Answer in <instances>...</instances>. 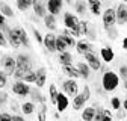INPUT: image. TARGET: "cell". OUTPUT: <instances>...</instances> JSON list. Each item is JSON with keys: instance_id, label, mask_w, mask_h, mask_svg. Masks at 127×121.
Masks as SVG:
<instances>
[{"instance_id": "7a4b0ae2", "label": "cell", "mask_w": 127, "mask_h": 121, "mask_svg": "<svg viewBox=\"0 0 127 121\" xmlns=\"http://www.w3.org/2000/svg\"><path fill=\"white\" fill-rule=\"evenodd\" d=\"M73 98H74V100H73V109H74V111L83 109L85 103L91 98V89H89V86L85 85L83 89H82V92H80V94H76Z\"/></svg>"}, {"instance_id": "d6986e66", "label": "cell", "mask_w": 127, "mask_h": 121, "mask_svg": "<svg viewBox=\"0 0 127 121\" xmlns=\"http://www.w3.org/2000/svg\"><path fill=\"white\" fill-rule=\"evenodd\" d=\"M59 64H61V67H64V65H73V56H71V53H68L67 50L65 52H62V53H59Z\"/></svg>"}, {"instance_id": "74e56055", "label": "cell", "mask_w": 127, "mask_h": 121, "mask_svg": "<svg viewBox=\"0 0 127 121\" xmlns=\"http://www.w3.org/2000/svg\"><path fill=\"white\" fill-rule=\"evenodd\" d=\"M17 8H18L20 11H27V9L30 8V5H27L24 0H17Z\"/></svg>"}, {"instance_id": "ac0fdd59", "label": "cell", "mask_w": 127, "mask_h": 121, "mask_svg": "<svg viewBox=\"0 0 127 121\" xmlns=\"http://www.w3.org/2000/svg\"><path fill=\"white\" fill-rule=\"evenodd\" d=\"M61 38H62V41L65 42V45L67 47H76V38H73L70 33H68V30L65 29V30H62V33H61Z\"/></svg>"}, {"instance_id": "f1b7e54d", "label": "cell", "mask_w": 127, "mask_h": 121, "mask_svg": "<svg viewBox=\"0 0 127 121\" xmlns=\"http://www.w3.org/2000/svg\"><path fill=\"white\" fill-rule=\"evenodd\" d=\"M55 50L59 52V53H62V52L67 50V45H65V42L62 41L61 36H56V41H55Z\"/></svg>"}, {"instance_id": "2e32d148", "label": "cell", "mask_w": 127, "mask_h": 121, "mask_svg": "<svg viewBox=\"0 0 127 121\" xmlns=\"http://www.w3.org/2000/svg\"><path fill=\"white\" fill-rule=\"evenodd\" d=\"M100 56H101V59L104 60L106 64H109V62H112V60H114L115 53H114V50L110 49V47H103V49H100Z\"/></svg>"}, {"instance_id": "7bdbcfd3", "label": "cell", "mask_w": 127, "mask_h": 121, "mask_svg": "<svg viewBox=\"0 0 127 121\" xmlns=\"http://www.w3.org/2000/svg\"><path fill=\"white\" fill-rule=\"evenodd\" d=\"M0 45H2V47H6L8 45V41H6V36L0 32Z\"/></svg>"}, {"instance_id": "5bb4252c", "label": "cell", "mask_w": 127, "mask_h": 121, "mask_svg": "<svg viewBox=\"0 0 127 121\" xmlns=\"http://www.w3.org/2000/svg\"><path fill=\"white\" fill-rule=\"evenodd\" d=\"M45 80H47V70L44 67H41L35 71V83L38 88H42L45 85Z\"/></svg>"}, {"instance_id": "8d00e7d4", "label": "cell", "mask_w": 127, "mask_h": 121, "mask_svg": "<svg viewBox=\"0 0 127 121\" xmlns=\"http://www.w3.org/2000/svg\"><path fill=\"white\" fill-rule=\"evenodd\" d=\"M103 109H104V108H101V106H98V108L95 109V114H94V118H92V121H101Z\"/></svg>"}, {"instance_id": "f35d334b", "label": "cell", "mask_w": 127, "mask_h": 121, "mask_svg": "<svg viewBox=\"0 0 127 121\" xmlns=\"http://www.w3.org/2000/svg\"><path fill=\"white\" fill-rule=\"evenodd\" d=\"M110 104H112V108L114 109H120L121 108V101H120V98L118 97H112V100H110Z\"/></svg>"}, {"instance_id": "cb8c5ba5", "label": "cell", "mask_w": 127, "mask_h": 121, "mask_svg": "<svg viewBox=\"0 0 127 121\" xmlns=\"http://www.w3.org/2000/svg\"><path fill=\"white\" fill-rule=\"evenodd\" d=\"M0 14L3 15V17L6 18H11V17H14V12H12V8L8 5V3H5V2H0Z\"/></svg>"}, {"instance_id": "bcb514c9", "label": "cell", "mask_w": 127, "mask_h": 121, "mask_svg": "<svg viewBox=\"0 0 127 121\" xmlns=\"http://www.w3.org/2000/svg\"><path fill=\"white\" fill-rule=\"evenodd\" d=\"M117 117H118L120 120H121V118H123V120H126V109H121V108H120V109H118V115H117Z\"/></svg>"}, {"instance_id": "ffe728a7", "label": "cell", "mask_w": 127, "mask_h": 121, "mask_svg": "<svg viewBox=\"0 0 127 121\" xmlns=\"http://www.w3.org/2000/svg\"><path fill=\"white\" fill-rule=\"evenodd\" d=\"M44 24H45V27L49 29V30H56V17H53V15H50V14H45L44 15Z\"/></svg>"}, {"instance_id": "4dcf8cb0", "label": "cell", "mask_w": 127, "mask_h": 121, "mask_svg": "<svg viewBox=\"0 0 127 121\" xmlns=\"http://www.w3.org/2000/svg\"><path fill=\"white\" fill-rule=\"evenodd\" d=\"M56 97H58V89H56L55 85H50L49 86V100H50L52 104L56 103Z\"/></svg>"}, {"instance_id": "f6af8a7d", "label": "cell", "mask_w": 127, "mask_h": 121, "mask_svg": "<svg viewBox=\"0 0 127 121\" xmlns=\"http://www.w3.org/2000/svg\"><path fill=\"white\" fill-rule=\"evenodd\" d=\"M0 121H11V115L3 112V114H0Z\"/></svg>"}, {"instance_id": "ab89813d", "label": "cell", "mask_w": 127, "mask_h": 121, "mask_svg": "<svg viewBox=\"0 0 127 121\" xmlns=\"http://www.w3.org/2000/svg\"><path fill=\"white\" fill-rule=\"evenodd\" d=\"M118 77H121L123 82H126V77H127V67L126 65H121L120 67V76H118Z\"/></svg>"}, {"instance_id": "8fae6325", "label": "cell", "mask_w": 127, "mask_h": 121, "mask_svg": "<svg viewBox=\"0 0 127 121\" xmlns=\"http://www.w3.org/2000/svg\"><path fill=\"white\" fill-rule=\"evenodd\" d=\"M103 24H104V27H109V26L115 24V9L107 8L103 12Z\"/></svg>"}, {"instance_id": "db71d44e", "label": "cell", "mask_w": 127, "mask_h": 121, "mask_svg": "<svg viewBox=\"0 0 127 121\" xmlns=\"http://www.w3.org/2000/svg\"><path fill=\"white\" fill-rule=\"evenodd\" d=\"M121 2H123V3H126V0H121Z\"/></svg>"}, {"instance_id": "816d5d0a", "label": "cell", "mask_w": 127, "mask_h": 121, "mask_svg": "<svg viewBox=\"0 0 127 121\" xmlns=\"http://www.w3.org/2000/svg\"><path fill=\"white\" fill-rule=\"evenodd\" d=\"M126 47H127V39L124 38V39H123V49H126Z\"/></svg>"}, {"instance_id": "4fadbf2b", "label": "cell", "mask_w": 127, "mask_h": 121, "mask_svg": "<svg viewBox=\"0 0 127 121\" xmlns=\"http://www.w3.org/2000/svg\"><path fill=\"white\" fill-rule=\"evenodd\" d=\"M68 104H70L68 97H67L65 94H62V92H58L56 103H55V106L58 108V112H64V111H65V109L68 108Z\"/></svg>"}, {"instance_id": "1f68e13d", "label": "cell", "mask_w": 127, "mask_h": 121, "mask_svg": "<svg viewBox=\"0 0 127 121\" xmlns=\"http://www.w3.org/2000/svg\"><path fill=\"white\" fill-rule=\"evenodd\" d=\"M24 83H35V71H27V73H24V76H23V79H21Z\"/></svg>"}, {"instance_id": "f5cc1de1", "label": "cell", "mask_w": 127, "mask_h": 121, "mask_svg": "<svg viewBox=\"0 0 127 121\" xmlns=\"http://www.w3.org/2000/svg\"><path fill=\"white\" fill-rule=\"evenodd\" d=\"M85 2H86V5H88V3H92V2H97V0H85Z\"/></svg>"}, {"instance_id": "d4e9b609", "label": "cell", "mask_w": 127, "mask_h": 121, "mask_svg": "<svg viewBox=\"0 0 127 121\" xmlns=\"http://www.w3.org/2000/svg\"><path fill=\"white\" fill-rule=\"evenodd\" d=\"M18 38H20V44L24 45V47H30V41H29V36L26 33V30L23 27L18 29Z\"/></svg>"}, {"instance_id": "484cf974", "label": "cell", "mask_w": 127, "mask_h": 121, "mask_svg": "<svg viewBox=\"0 0 127 121\" xmlns=\"http://www.w3.org/2000/svg\"><path fill=\"white\" fill-rule=\"evenodd\" d=\"M94 114H95V108L88 106V108H85L83 112H82V120H83V121H92Z\"/></svg>"}, {"instance_id": "e575fe53", "label": "cell", "mask_w": 127, "mask_h": 121, "mask_svg": "<svg viewBox=\"0 0 127 121\" xmlns=\"http://www.w3.org/2000/svg\"><path fill=\"white\" fill-rule=\"evenodd\" d=\"M104 30L107 32V35H109V38L110 39H115L117 36H118V32H117V29L114 27V26H109V27H104Z\"/></svg>"}, {"instance_id": "9f6ffc18", "label": "cell", "mask_w": 127, "mask_h": 121, "mask_svg": "<svg viewBox=\"0 0 127 121\" xmlns=\"http://www.w3.org/2000/svg\"><path fill=\"white\" fill-rule=\"evenodd\" d=\"M68 2H70V0H68Z\"/></svg>"}, {"instance_id": "277c9868", "label": "cell", "mask_w": 127, "mask_h": 121, "mask_svg": "<svg viewBox=\"0 0 127 121\" xmlns=\"http://www.w3.org/2000/svg\"><path fill=\"white\" fill-rule=\"evenodd\" d=\"M12 92L15 95H20V97H26L30 92V86L27 83H24L23 80H17L12 85Z\"/></svg>"}, {"instance_id": "c3c4849f", "label": "cell", "mask_w": 127, "mask_h": 121, "mask_svg": "<svg viewBox=\"0 0 127 121\" xmlns=\"http://www.w3.org/2000/svg\"><path fill=\"white\" fill-rule=\"evenodd\" d=\"M11 121H24V118L21 115H12L11 117Z\"/></svg>"}, {"instance_id": "e0dca14e", "label": "cell", "mask_w": 127, "mask_h": 121, "mask_svg": "<svg viewBox=\"0 0 127 121\" xmlns=\"http://www.w3.org/2000/svg\"><path fill=\"white\" fill-rule=\"evenodd\" d=\"M76 70H77V73H79V76H80V77H83V79H89L91 70H89V67H88L85 62H79L77 67H76Z\"/></svg>"}, {"instance_id": "8992f818", "label": "cell", "mask_w": 127, "mask_h": 121, "mask_svg": "<svg viewBox=\"0 0 127 121\" xmlns=\"http://www.w3.org/2000/svg\"><path fill=\"white\" fill-rule=\"evenodd\" d=\"M126 21H127V6L126 3L121 2L115 9V23H118L120 26H126Z\"/></svg>"}, {"instance_id": "7402d4cb", "label": "cell", "mask_w": 127, "mask_h": 121, "mask_svg": "<svg viewBox=\"0 0 127 121\" xmlns=\"http://www.w3.org/2000/svg\"><path fill=\"white\" fill-rule=\"evenodd\" d=\"M35 103L33 101H24L21 106H20V111L24 114V115H32V114H33L35 112Z\"/></svg>"}, {"instance_id": "ee69618b", "label": "cell", "mask_w": 127, "mask_h": 121, "mask_svg": "<svg viewBox=\"0 0 127 121\" xmlns=\"http://www.w3.org/2000/svg\"><path fill=\"white\" fill-rule=\"evenodd\" d=\"M8 101V94L6 92H0V104H5Z\"/></svg>"}, {"instance_id": "681fc988", "label": "cell", "mask_w": 127, "mask_h": 121, "mask_svg": "<svg viewBox=\"0 0 127 121\" xmlns=\"http://www.w3.org/2000/svg\"><path fill=\"white\" fill-rule=\"evenodd\" d=\"M5 20H6V18L3 17V15H2V14H0V27H2V26L5 24Z\"/></svg>"}, {"instance_id": "836d02e7", "label": "cell", "mask_w": 127, "mask_h": 121, "mask_svg": "<svg viewBox=\"0 0 127 121\" xmlns=\"http://www.w3.org/2000/svg\"><path fill=\"white\" fill-rule=\"evenodd\" d=\"M38 121H47V108H45V103H42L41 109L38 112Z\"/></svg>"}, {"instance_id": "52a82bcc", "label": "cell", "mask_w": 127, "mask_h": 121, "mask_svg": "<svg viewBox=\"0 0 127 121\" xmlns=\"http://www.w3.org/2000/svg\"><path fill=\"white\" fill-rule=\"evenodd\" d=\"M62 86H64V91H65V94L68 97H74L76 94H79V85H77V82L74 79L65 80Z\"/></svg>"}, {"instance_id": "ba28073f", "label": "cell", "mask_w": 127, "mask_h": 121, "mask_svg": "<svg viewBox=\"0 0 127 121\" xmlns=\"http://www.w3.org/2000/svg\"><path fill=\"white\" fill-rule=\"evenodd\" d=\"M2 65H3V68H5V74H6V76H12L14 71H15V58H12L11 55L3 56Z\"/></svg>"}, {"instance_id": "3957f363", "label": "cell", "mask_w": 127, "mask_h": 121, "mask_svg": "<svg viewBox=\"0 0 127 121\" xmlns=\"http://www.w3.org/2000/svg\"><path fill=\"white\" fill-rule=\"evenodd\" d=\"M15 70H20L23 73H27L32 70V62L27 55H18L15 58Z\"/></svg>"}, {"instance_id": "83f0119b", "label": "cell", "mask_w": 127, "mask_h": 121, "mask_svg": "<svg viewBox=\"0 0 127 121\" xmlns=\"http://www.w3.org/2000/svg\"><path fill=\"white\" fill-rule=\"evenodd\" d=\"M74 8H76V12L80 14V15H83V14L88 11V5H86L85 0H77L76 5H74Z\"/></svg>"}, {"instance_id": "60d3db41", "label": "cell", "mask_w": 127, "mask_h": 121, "mask_svg": "<svg viewBox=\"0 0 127 121\" xmlns=\"http://www.w3.org/2000/svg\"><path fill=\"white\" fill-rule=\"evenodd\" d=\"M6 82H8V76L3 71H0V88H5L6 86Z\"/></svg>"}, {"instance_id": "b9f144b4", "label": "cell", "mask_w": 127, "mask_h": 121, "mask_svg": "<svg viewBox=\"0 0 127 121\" xmlns=\"http://www.w3.org/2000/svg\"><path fill=\"white\" fill-rule=\"evenodd\" d=\"M33 35H35V39H36L38 42L42 44V35L39 33V30H38V29H33Z\"/></svg>"}, {"instance_id": "7dc6e473", "label": "cell", "mask_w": 127, "mask_h": 121, "mask_svg": "<svg viewBox=\"0 0 127 121\" xmlns=\"http://www.w3.org/2000/svg\"><path fill=\"white\" fill-rule=\"evenodd\" d=\"M11 108H12V111H15V112H18V111H20V109H18L20 106H18L17 101H11Z\"/></svg>"}, {"instance_id": "9c48e42d", "label": "cell", "mask_w": 127, "mask_h": 121, "mask_svg": "<svg viewBox=\"0 0 127 121\" xmlns=\"http://www.w3.org/2000/svg\"><path fill=\"white\" fill-rule=\"evenodd\" d=\"M62 6H64V2L62 0H47V11H49L50 15L56 17L58 14H61L62 11Z\"/></svg>"}, {"instance_id": "4316f807", "label": "cell", "mask_w": 127, "mask_h": 121, "mask_svg": "<svg viewBox=\"0 0 127 121\" xmlns=\"http://www.w3.org/2000/svg\"><path fill=\"white\" fill-rule=\"evenodd\" d=\"M88 9L91 11V14L94 15H100V9H101V2L97 0V2H92V3H88Z\"/></svg>"}, {"instance_id": "5b68a950", "label": "cell", "mask_w": 127, "mask_h": 121, "mask_svg": "<svg viewBox=\"0 0 127 121\" xmlns=\"http://www.w3.org/2000/svg\"><path fill=\"white\" fill-rule=\"evenodd\" d=\"M85 60H86V65L89 67V70H94V71H98L101 68V62H100V59L98 56L95 55L94 52L92 53H85Z\"/></svg>"}, {"instance_id": "44dd1931", "label": "cell", "mask_w": 127, "mask_h": 121, "mask_svg": "<svg viewBox=\"0 0 127 121\" xmlns=\"http://www.w3.org/2000/svg\"><path fill=\"white\" fill-rule=\"evenodd\" d=\"M62 71L65 73V74L68 76L70 79H74V80H76V79H79V77H80L74 65H64V67H62Z\"/></svg>"}, {"instance_id": "f907efd6", "label": "cell", "mask_w": 127, "mask_h": 121, "mask_svg": "<svg viewBox=\"0 0 127 121\" xmlns=\"http://www.w3.org/2000/svg\"><path fill=\"white\" fill-rule=\"evenodd\" d=\"M24 2H26L27 5H30V6H32V5H33V3H35V0H24Z\"/></svg>"}, {"instance_id": "6da1fadb", "label": "cell", "mask_w": 127, "mask_h": 121, "mask_svg": "<svg viewBox=\"0 0 127 121\" xmlns=\"http://www.w3.org/2000/svg\"><path fill=\"white\" fill-rule=\"evenodd\" d=\"M101 85H103V89L107 91V92H112L115 91L120 85V77L118 74H115L114 71H106L103 74V79H101Z\"/></svg>"}, {"instance_id": "11a10c76", "label": "cell", "mask_w": 127, "mask_h": 121, "mask_svg": "<svg viewBox=\"0 0 127 121\" xmlns=\"http://www.w3.org/2000/svg\"><path fill=\"white\" fill-rule=\"evenodd\" d=\"M110 2H112V0H110Z\"/></svg>"}, {"instance_id": "d590c367", "label": "cell", "mask_w": 127, "mask_h": 121, "mask_svg": "<svg viewBox=\"0 0 127 121\" xmlns=\"http://www.w3.org/2000/svg\"><path fill=\"white\" fill-rule=\"evenodd\" d=\"M114 120V115L109 109H103V115H101V121H112Z\"/></svg>"}, {"instance_id": "7c38bea8", "label": "cell", "mask_w": 127, "mask_h": 121, "mask_svg": "<svg viewBox=\"0 0 127 121\" xmlns=\"http://www.w3.org/2000/svg\"><path fill=\"white\" fill-rule=\"evenodd\" d=\"M76 49H77V53L79 55H85V53H92L94 52V47L89 41H77L76 42Z\"/></svg>"}, {"instance_id": "9a60e30c", "label": "cell", "mask_w": 127, "mask_h": 121, "mask_svg": "<svg viewBox=\"0 0 127 121\" xmlns=\"http://www.w3.org/2000/svg\"><path fill=\"white\" fill-rule=\"evenodd\" d=\"M55 41H56V35H53L52 32L42 36V44L49 52H56L55 50Z\"/></svg>"}, {"instance_id": "d6a6232c", "label": "cell", "mask_w": 127, "mask_h": 121, "mask_svg": "<svg viewBox=\"0 0 127 121\" xmlns=\"http://www.w3.org/2000/svg\"><path fill=\"white\" fill-rule=\"evenodd\" d=\"M79 33H80V36H86V33H88V30H89V27H88V21H79Z\"/></svg>"}, {"instance_id": "f546056e", "label": "cell", "mask_w": 127, "mask_h": 121, "mask_svg": "<svg viewBox=\"0 0 127 121\" xmlns=\"http://www.w3.org/2000/svg\"><path fill=\"white\" fill-rule=\"evenodd\" d=\"M30 95H32V101H39L41 104L42 103H45V98L42 97V94L41 92H38L36 89H30V92H29Z\"/></svg>"}, {"instance_id": "30bf717a", "label": "cell", "mask_w": 127, "mask_h": 121, "mask_svg": "<svg viewBox=\"0 0 127 121\" xmlns=\"http://www.w3.org/2000/svg\"><path fill=\"white\" fill-rule=\"evenodd\" d=\"M79 20L77 18V15H74L73 12H65L64 14V24H65V27L70 30V29H74L79 26Z\"/></svg>"}, {"instance_id": "603a6c76", "label": "cell", "mask_w": 127, "mask_h": 121, "mask_svg": "<svg viewBox=\"0 0 127 121\" xmlns=\"http://www.w3.org/2000/svg\"><path fill=\"white\" fill-rule=\"evenodd\" d=\"M32 6H33V11H35V14H36V17H44V15L47 14L45 5L41 3V2H38V0H35V3L32 5Z\"/></svg>"}]
</instances>
